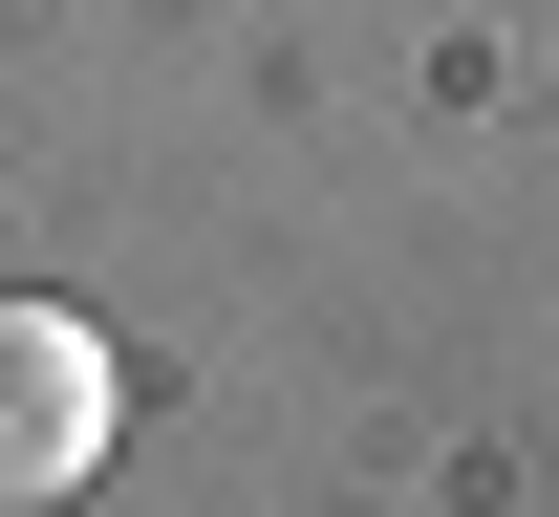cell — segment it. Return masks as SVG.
<instances>
[{
    "instance_id": "cell-1",
    "label": "cell",
    "mask_w": 559,
    "mask_h": 517,
    "mask_svg": "<svg viewBox=\"0 0 559 517\" xmlns=\"http://www.w3.org/2000/svg\"><path fill=\"white\" fill-rule=\"evenodd\" d=\"M130 432V388H108V324L66 302H0V517H66Z\"/></svg>"
}]
</instances>
